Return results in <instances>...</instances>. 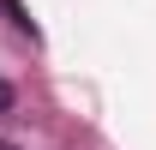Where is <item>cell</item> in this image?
I'll list each match as a JSON object with an SVG mask.
<instances>
[{
  "label": "cell",
  "mask_w": 156,
  "mask_h": 150,
  "mask_svg": "<svg viewBox=\"0 0 156 150\" xmlns=\"http://www.w3.org/2000/svg\"><path fill=\"white\" fill-rule=\"evenodd\" d=\"M0 12H6V24H12L18 36H30V42L42 36V30H36V18H30V6H24V0H0Z\"/></svg>",
  "instance_id": "obj_1"
},
{
  "label": "cell",
  "mask_w": 156,
  "mask_h": 150,
  "mask_svg": "<svg viewBox=\"0 0 156 150\" xmlns=\"http://www.w3.org/2000/svg\"><path fill=\"white\" fill-rule=\"evenodd\" d=\"M6 114H12V84L0 78V120H6Z\"/></svg>",
  "instance_id": "obj_2"
},
{
  "label": "cell",
  "mask_w": 156,
  "mask_h": 150,
  "mask_svg": "<svg viewBox=\"0 0 156 150\" xmlns=\"http://www.w3.org/2000/svg\"><path fill=\"white\" fill-rule=\"evenodd\" d=\"M0 150H18V144H0Z\"/></svg>",
  "instance_id": "obj_3"
}]
</instances>
